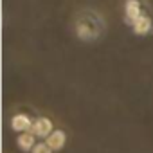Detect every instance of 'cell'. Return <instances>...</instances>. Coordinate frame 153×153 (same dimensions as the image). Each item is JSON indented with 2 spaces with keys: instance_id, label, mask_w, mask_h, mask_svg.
I'll return each mask as SVG.
<instances>
[{
  "instance_id": "1",
  "label": "cell",
  "mask_w": 153,
  "mask_h": 153,
  "mask_svg": "<svg viewBox=\"0 0 153 153\" xmlns=\"http://www.w3.org/2000/svg\"><path fill=\"white\" fill-rule=\"evenodd\" d=\"M52 131H54V128H52V121L49 117H38V119H34L31 133L36 139H47Z\"/></svg>"
},
{
  "instance_id": "2",
  "label": "cell",
  "mask_w": 153,
  "mask_h": 153,
  "mask_svg": "<svg viewBox=\"0 0 153 153\" xmlns=\"http://www.w3.org/2000/svg\"><path fill=\"white\" fill-rule=\"evenodd\" d=\"M140 16H142V9H140V2H139V0H126V4H124L126 24L133 25V22H137Z\"/></svg>"
},
{
  "instance_id": "3",
  "label": "cell",
  "mask_w": 153,
  "mask_h": 153,
  "mask_svg": "<svg viewBox=\"0 0 153 153\" xmlns=\"http://www.w3.org/2000/svg\"><path fill=\"white\" fill-rule=\"evenodd\" d=\"M33 123H34V121H33L27 114H16V115H13V119H11V128H13L15 131H20V133H27V131H31Z\"/></svg>"
},
{
  "instance_id": "4",
  "label": "cell",
  "mask_w": 153,
  "mask_h": 153,
  "mask_svg": "<svg viewBox=\"0 0 153 153\" xmlns=\"http://www.w3.org/2000/svg\"><path fill=\"white\" fill-rule=\"evenodd\" d=\"M45 142H47V146H49L52 151H59V149L65 146V142H67V133H65L63 130H54V131L45 139Z\"/></svg>"
},
{
  "instance_id": "5",
  "label": "cell",
  "mask_w": 153,
  "mask_h": 153,
  "mask_svg": "<svg viewBox=\"0 0 153 153\" xmlns=\"http://www.w3.org/2000/svg\"><path fill=\"white\" fill-rule=\"evenodd\" d=\"M133 33L135 34H139V36H146L148 33H151V29H153V20L148 16V15H142L137 22H133Z\"/></svg>"
},
{
  "instance_id": "6",
  "label": "cell",
  "mask_w": 153,
  "mask_h": 153,
  "mask_svg": "<svg viewBox=\"0 0 153 153\" xmlns=\"http://www.w3.org/2000/svg\"><path fill=\"white\" fill-rule=\"evenodd\" d=\"M16 144H18V148H20L22 151H33L38 142H36V137H34L31 131H27V133H20V135H18Z\"/></svg>"
},
{
  "instance_id": "7",
  "label": "cell",
  "mask_w": 153,
  "mask_h": 153,
  "mask_svg": "<svg viewBox=\"0 0 153 153\" xmlns=\"http://www.w3.org/2000/svg\"><path fill=\"white\" fill-rule=\"evenodd\" d=\"M31 153H52V149L47 146L45 140H42V142H38V144L34 146V149H33Z\"/></svg>"
}]
</instances>
